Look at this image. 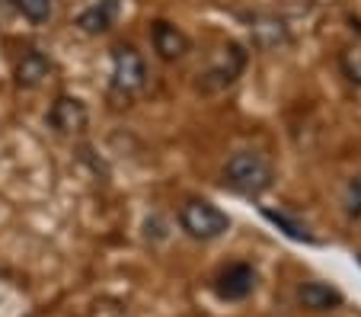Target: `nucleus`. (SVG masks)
Listing matches in <instances>:
<instances>
[{
	"label": "nucleus",
	"mask_w": 361,
	"mask_h": 317,
	"mask_svg": "<svg viewBox=\"0 0 361 317\" xmlns=\"http://www.w3.org/2000/svg\"><path fill=\"white\" fill-rule=\"evenodd\" d=\"M224 186L233 189L237 196L256 199L272 186V167L262 154L256 151H240L224 164Z\"/></svg>",
	"instance_id": "1"
},
{
	"label": "nucleus",
	"mask_w": 361,
	"mask_h": 317,
	"mask_svg": "<svg viewBox=\"0 0 361 317\" xmlns=\"http://www.w3.org/2000/svg\"><path fill=\"white\" fill-rule=\"evenodd\" d=\"M179 225H183V231L189 237H195V241H214V237H221L231 228V218H227L218 205H212V202L192 199L179 208Z\"/></svg>",
	"instance_id": "2"
},
{
	"label": "nucleus",
	"mask_w": 361,
	"mask_h": 317,
	"mask_svg": "<svg viewBox=\"0 0 361 317\" xmlns=\"http://www.w3.org/2000/svg\"><path fill=\"white\" fill-rule=\"evenodd\" d=\"M243 64H246V52L240 49V45H224V49L214 55V61L198 74V90H204V93H218V90L231 87V83L240 77Z\"/></svg>",
	"instance_id": "3"
},
{
	"label": "nucleus",
	"mask_w": 361,
	"mask_h": 317,
	"mask_svg": "<svg viewBox=\"0 0 361 317\" xmlns=\"http://www.w3.org/2000/svg\"><path fill=\"white\" fill-rule=\"evenodd\" d=\"M147 83V68H144V58L137 55L131 45H118L112 52V87L125 97L137 93V90Z\"/></svg>",
	"instance_id": "4"
},
{
	"label": "nucleus",
	"mask_w": 361,
	"mask_h": 317,
	"mask_svg": "<svg viewBox=\"0 0 361 317\" xmlns=\"http://www.w3.org/2000/svg\"><path fill=\"white\" fill-rule=\"evenodd\" d=\"M48 122H51V128L58 135H80L90 125V109L77 97H58L51 103V109H48Z\"/></svg>",
	"instance_id": "5"
},
{
	"label": "nucleus",
	"mask_w": 361,
	"mask_h": 317,
	"mask_svg": "<svg viewBox=\"0 0 361 317\" xmlns=\"http://www.w3.org/2000/svg\"><path fill=\"white\" fill-rule=\"evenodd\" d=\"M150 42H154V52H157L164 61H179V58H185L189 49H192L189 35H185L179 26L166 23V20L154 23V29H150Z\"/></svg>",
	"instance_id": "6"
},
{
	"label": "nucleus",
	"mask_w": 361,
	"mask_h": 317,
	"mask_svg": "<svg viewBox=\"0 0 361 317\" xmlns=\"http://www.w3.org/2000/svg\"><path fill=\"white\" fill-rule=\"evenodd\" d=\"M252 289H256V269L250 263H233L218 276V295L227 301H240L252 295Z\"/></svg>",
	"instance_id": "7"
},
{
	"label": "nucleus",
	"mask_w": 361,
	"mask_h": 317,
	"mask_svg": "<svg viewBox=\"0 0 361 317\" xmlns=\"http://www.w3.org/2000/svg\"><path fill=\"white\" fill-rule=\"evenodd\" d=\"M48 74H51V61H48V55H42L39 49H26V52H23L20 61H16V71H13L16 83H20V87H26V90L39 87Z\"/></svg>",
	"instance_id": "8"
},
{
	"label": "nucleus",
	"mask_w": 361,
	"mask_h": 317,
	"mask_svg": "<svg viewBox=\"0 0 361 317\" xmlns=\"http://www.w3.org/2000/svg\"><path fill=\"white\" fill-rule=\"evenodd\" d=\"M116 13H118V0H96L93 7H87L77 16V26L87 35H99L116 23Z\"/></svg>",
	"instance_id": "9"
},
{
	"label": "nucleus",
	"mask_w": 361,
	"mask_h": 317,
	"mask_svg": "<svg viewBox=\"0 0 361 317\" xmlns=\"http://www.w3.org/2000/svg\"><path fill=\"white\" fill-rule=\"evenodd\" d=\"M298 301L304 304L307 311H333L342 304V292L326 282H307V285H300Z\"/></svg>",
	"instance_id": "10"
},
{
	"label": "nucleus",
	"mask_w": 361,
	"mask_h": 317,
	"mask_svg": "<svg viewBox=\"0 0 361 317\" xmlns=\"http://www.w3.org/2000/svg\"><path fill=\"white\" fill-rule=\"evenodd\" d=\"M16 10L32 23H45L55 10V0H16Z\"/></svg>",
	"instance_id": "11"
},
{
	"label": "nucleus",
	"mask_w": 361,
	"mask_h": 317,
	"mask_svg": "<svg viewBox=\"0 0 361 317\" xmlns=\"http://www.w3.org/2000/svg\"><path fill=\"white\" fill-rule=\"evenodd\" d=\"M266 215L269 221H272V225H279V228H285V234H291L294 241H310V234H307V228L304 225H298V221H291L288 218V215H281V212H272V208H266Z\"/></svg>",
	"instance_id": "12"
},
{
	"label": "nucleus",
	"mask_w": 361,
	"mask_h": 317,
	"mask_svg": "<svg viewBox=\"0 0 361 317\" xmlns=\"http://www.w3.org/2000/svg\"><path fill=\"white\" fill-rule=\"evenodd\" d=\"M342 68H345V77L352 80V87L361 93V49L345 52V58H342Z\"/></svg>",
	"instance_id": "13"
},
{
	"label": "nucleus",
	"mask_w": 361,
	"mask_h": 317,
	"mask_svg": "<svg viewBox=\"0 0 361 317\" xmlns=\"http://www.w3.org/2000/svg\"><path fill=\"white\" fill-rule=\"evenodd\" d=\"M358 212H361V179H352V186H348V215Z\"/></svg>",
	"instance_id": "14"
}]
</instances>
